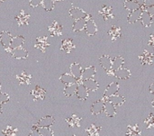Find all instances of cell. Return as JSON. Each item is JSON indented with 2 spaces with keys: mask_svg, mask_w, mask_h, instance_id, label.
Wrapping results in <instances>:
<instances>
[{
  "mask_svg": "<svg viewBox=\"0 0 154 136\" xmlns=\"http://www.w3.org/2000/svg\"><path fill=\"white\" fill-rule=\"evenodd\" d=\"M9 100H10V97L6 93H4V92L0 91V105L7 103Z\"/></svg>",
  "mask_w": 154,
  "mask_h": 136,
  "instance_id": "40",
  "label": "cell"
},
{
  "mask_svg": "<svg viewBox=\"0 0 154 136\" xmlns=\"http://www.w3.org/2000/svg\"><path fill=\"white\" fill-rule=\"evenodd\" d=\"M118 90H119V84L117 82H112L110 83L107 88H106V91L104 93V96H103V101H106L109 97L111 96H114L116 94L118 93Z\"/></svg>",
  "mask_w": 154,
  "mask_h": 136,
  "instance_id": "2",
  "label": "cell"
},
{
  "mask_svg": "<svg viewBox=\"0 0 154 136\" xmlns=\"http://www.w3.org/2000/svg\"><path fill=\"white\" fill-rule=\"evenodd\" d=\"M99 63L101 65V67L106 70V71H109L111 70L112 68V59L107 56V55H102L99 58Z\"/></svg>",
  "mask_w": 154,
  "mask_h": 136,
  "instance_id": "14",
  "label": "cell"
},
{
  "mask_svg": "<svg viewBox=\"0 0 154 136\" xmlns=\"http://www.w3.org/2000/svg\"><path fill=\"white\" fill-rule=\"evenodd\" d=\"M53 1L55 2V1H63V0H53Z\"/></svg>",
  "mask_w": 154,
  "mask_h": 136,
  "instance_id": "48",
  "label": "cell"
},
{
  "mask_svg": "<svg viewBox=\"0 0 154 136\" xmlns=\"http://www.w3.org/2000/svg\"><path fill=\"white\" fill-rule=\"evenodd\" d=\"M38 128H37V126H36V125H33V127H32V129L31 130V132H30V134H29V136H41L39 134V133H38V130H37Z\"/></svg>",
  "mask_w": 154,
  "mask_h": 136,
  "instance_id": "42",
  "label": "cell"
},
{
  "mask_svg": "<svg viewBox=\"0 0 154 136\" xmlns=\"http://www.w3.org/2000/svg\"><path fill=\"white\" fill-rule=\"evenodd\" d=\"M134 1H135L136 3H138V4H139V5H141L142 7L143 6V4H144V0H134Z\"/></svg>",
  "mask_w": 154,
  "mask_h": 136,
  "instance_id": "45",
  "label": "cell"
},
{
  "mask_svg": "<svg viewBox=\"0 0 154 136\" xmlns=\"http://www.w3.org/2000/svg\"><path fill=\"white\" fill-rule=\"evenodd\" d=\"M50 45L49 42H48V38L45 36H42L37 38L36 41V44H35V48L41 50L42 51H45L46 48Z\"/></svg>",
  "mask_w": 154,
  "mask_h": 136,
  "instance_id": "24",
  "label": "cell"
},
{
  "mask_svg": "<svg viewBox=\"0 0 154 136\" xmlns=\"http://www.w3.org/2000/svg\"><path fill=\"white\" fill-rule=\"evenodd\" d=\"M153 86H154V83H152V84H151V86H150V91H151V93H152V94H153Z\"/></svg>",
  "mask_w": 154,
  "mask_h": 136,
  "instance_id": "46",
  "label": "cell"
},
{
  "mask_svg": "<svg viewBox=\"0 0 154 136\" xmlns=\"http://www.w3.org/2000/svg\"><path fill=\"white\" fill-rule=\"evenodd\" d=\"M81 83L87 88L88 91H97L98 89V88H99V84L94 79H90L84 80Z\"/></svg>",
  "mask_w": 154,
  "mask_h": 136,
  "instance_id": "15",
  "label": "cell"
},
{
  "mask_svg": "<svg viewBox=\"0 0 154 136\" xmlns=\"http://www.w3.org/2000/svg\"><path fill=\"white\" fill-rule=\"evenodd\" d=\"M125 64V60L122 56H116L115 57L114 60H112V68H111V70L112 71H115V70H117L121 68H123Z\"/></svg>",
  "mask_w": 154,
  "mask_h": 136,
  "instance_id": "29",
  "label": "cell"
},
{
  "mask_svg": "<svg viewBox=\"0 0 154 136\" xmlns=\"http://www.w3.org/2000/svg\"><path fill=\"white\" fill-rule=\"evenodd\" d=\"M11 40H12V36H11V34H10L9 32H2L0 33V42H1V44L5 47V50L11 49L10 48Z\"/></svg>",
  "mask_w": 154,
  "mask_h": 136,
  "instance_id": "11",
  "label": "cell"
},
{
  "mask_svg": "<svg viewBox=\"0 0 154 136\" xmlns=\"http://www.w3.org/2000/svg\"><path fill=\"white\" fill-rule=\"evenodd\" d=\"M121 34H122V32H121V28L118 27V26H112L111 29L108 31V35L110 37V39L115 42L116 40H118L120 37H121Z\"/></svg>",
  "mask_w": 154,
  "mask_h": 136,
  "instance_id": "25",
  "label": "cell"
},
{
  "mask_svg": "<svg viewBox=\"0 0 154 136\" xmlns=\"http://www.w3.org/2000/svg\"><path fill=\"white\" fill-rule=\"evenodd\" d=\"M60 80L66 84V85H69V84H72V83H75L77 82V79L70 74V73H65L63 74L60 78Z\"/></svg>",
  "mask_w": 154,
  "mask_h": 136,
  "instance_id": "34",
  "label": "cell"
},
{
  "mask_svg": "<svg viewBox=\"0 0 154 136\" xmlns=\"http://www.w3.org/2000/svg\"><path fill=\"white\" fill-rule=\"evenodd\" d=\"M86 22H87V20L84 18L75 20L73 24H72V30L74 32H80V31L84 30L85 25H86Z\"/></svg>",
  "mask_w": 154,
  "mask_h": 136,
  "instance_id": "31",
  "label": "cell"
},
{
  "mask_svg": "<svg viewBox=\"0 0 154 136\" xmlns=\"http://www.w3.org/2000/svg\"><path fill=\"white\" fill-rule=\"evenodd\" d=\"M55 123V120L52 116H47L42 117L36 125L37 128H43V127H50L53 124Z\"/></svg>",
  "mask_w": 154,
  "mask_h": 136,
  "instance_id": "12",
  "label": "cell"
},
{
  "mask_svg": "<svg viewBox=\"0 0 154 136\" xmlns=\"http://www.w3.org/2000/svg\"><path fill=\"white\" fill-rule=\"evenodd\" d=\"M100 131H101V127L96 126L95 125H91L86 129L87 136H99Z\"/></svg>",
  "mask_w": 154,
  "mask_h": 136,
  "instance_id": "32",
  "label": "cell"
},
{
  "mask_svg": "<svg viewBox=\"0 0 154 136\" xmlns=\"http://www.w3.org/2000/svg\"><path fill=\"white\" fill-rule=\"evenodd\" d=\"M60 49L61 51L69 54L75 49V44L73 43V41L71 39H65L61 42Z\"/></svg>",
  "mask_w": 154,
  "mask_h": 136,
  "instance_id": "13",
  "label": "cell"
},
{
  "mask_svg": "<svg viewBox=\"0 0 154 136\" xmlns=\"http://www.w3.org/2000/svg\"><path fill=\"white\" fill-rule=\"evenodd\" d=\"M24 43V37L22 35H18L15 37H12L11 40V44H10V48L11 49H16L19 47H23Z\"/></svg>",
  "mask_w": 154,
  "mask_h": 136,
  "instance_id": "28",
  "label": "cell"
},
{
  "mask_svg": "<svg viewBox=\"0 0 154 136\" xmlns=\"http://www.w3.org/2000/svg\"><path fill=\"white\" fill-rule=\"evenodd\" d=\"M127 136H138L141 134V130L138 126V125H135L134 126L132 125H128L127 130H126V134Z\"/></svg>",
  "mask_w": 154,
  "mask_h": 136,
  "instance_id": "35",
  "label": "cell"
},
{
  "mask_svg": "<svg viewBox=\"0 0 154 136\" xmlns=\"http://www.w3.org/2000/svg\"><path fill=\"white\" fill-rule=\"evenodd\" d=\"M142 13H143V7L136 9L134 11H131V13L129 14L128 18H127L128 23H135L138 20H140Z\"/></svg>",
  "mask_w": 154,
  "mask_h": 136,
  "instance_id": "17",
  "label": "cell"
},
{
  "mask_svg": "<svg viewBox=\"0 0 154 136\" xmlns=\"http://www.w3.org/2000/svg\"><path fill=\"white\" fill-rule=\"evenodd\" d=\"M81 83V82H80ZM79 83V86H78V88H77V91H76V96L79 99V100H86L88 97V91L87 90V88L82 85Z\"/></svg>",
  "mask_w": 154,
  "mask_h": 136,
  "instance_id": "16",
  "label": "cell"
},
{
  "mask_svg": "<svg viewBox=\"0 0 154 136\" xmlns=\"http://www.w3.org/2000/svg\"><path fill=\"white\" fill-rule=\"evenodd\" d=\"M81 72H82V68L81 66L77 63L74 62L70 65V74L77 79L79 80L80 79V76H81Z\"/></svg>",
  "mask_w": 154,
  "mask_h": 136,
  "instance_id": "18",
  "label": "cell"
},
{
  "mask_svg": "<svg viewBox=\"0 0 154 136\" xmlns=\"http://www.w3.org/2000/svg\"><path fill=\"white\" fill-rule=\"evenodd\" d=\"M131 71L125 68H121L117 70L113 71V76L119 79H127L131 77Z\"/></svg>",
  "mask_w": 154,
  "mask_h": 136,
  "instance_id": "8",
  "label": "cell"
},
{
  "mask_svg": "<svg viewBox=\"0 0 154 136\" xmlns=\"http://www.w3.org/2000/svg\"><path fill=\"white\" fill-rule=\"evenodd\" d=\"M65 121L67 122L69 126L71 127V128H73V127H79L80 126V123H81V118L79 116H77V115H73L71 117H67L65 119Z\"/></svg>",
  "mask_w": 154,
  "mask_h": 136,
  "instance_id": "26",
  "label": "cell"
},
{
  "mask_svg": "<svg viewBox=\"0 0 154 136\" xmlns=\"http://www.w3.org/2000/svg\"><path fill=\"white\" fill-rule=\"evenodd\" d=\"M3 1H4V0H0V4H1V3H2Z\"/></svg>",
  "mask_w": 154,
  "mask_h": 136,
  "instance_id": "49",
  "label": "cell"
},
{
  "mask_svg": "<svg viewBox=\"0 0 154 136\" xmlns=\"http://www.w3.org/2000/svg\"><path fill=\"white\" fill-rule=\"evenodd\" d=\"M153 34H152L151 35V37H150V40H149V42H148V45L150 46V47H153L154 46V39H153Z\"/></svg>",
  "mask_w": 154,
  "mask_h": 136,
  "instance_id": "44",
  "label": "cell"
},
{
  "mask_svg": "<svg viewBox=\"0 0 154 136\" xmlns=\"http://www.w3.org/2000/svg\"><path fill=\"white\" fill-rule=\"evenodd\" d=\"M104 104L105 102L101 99V100H97V102L93 103L92 107H91V113L94 116H97L99 114H101L103 112L104 109Z\"/></svg>",
  "mask_w": 154,
  "mask_h": 136,
  "instance_id": "20",
  "label": "cell"
},
{
  "mask_svg": "<svg viewBox=\"0 0 154 136\" xmlns=\"http://www.w3.org/2000/svg\"><path fill=\"white\" fill-rule=\"evenodd\" d=\"M0 90H1V84H0Z\"/></svg>",
  "mask_w": 154,
  "mask_h": 136,
  "instance_id": "50",
  "label": "cell"
},
{
  "mask_svg": "<svg viewBox=\"0 0 154 136\" xmlns=\"http://www.w3.org/2000/svg\"><path fill=\"white\" fill-rule=\"evenodd\" d=\"M2 114V107H1V105H0V115Z\"/></svg>",
  "mask_w": 154,
  "mask_h": 136,
  "instance_id": "47",
  "label": "cell"
},
{
  "mask_svg": "<svg viewBox=\"0 0 154 136\" xmlns=\"http://www.w3.org/2000/svg\"><path fill=\"white\" fill-rule=\"evenodd\" d=\"M100 14L102 15L105 21H107L108 19H113L114 18L113 8L109 5H104L100 11Z\"/></svg>",
  "mask_w": 154,
  "mask_h": 136,
  "instance_id": "19",
  "label": "cell"
},
{
  "mask_svg": "<svg viewBox=\"0 0 154 136\" xmlns=\"http://www.w3.org/2000/svg\"><path fill=\"white\" fill-rule=\"evenodd\" d=\"M106 101H109L110 103H112L115 107L118 106V107H121L122 105H124V103L125 102V98L120 95H114V96H111L109 97Z\"/></svg>",
  "mask_w": 154,
  "mask_h": 136,
  "instance_id": "23",
  "label": "cell"
},
{
  "mask_svg": "<svg viewBox=\"0 0 154 136\" xmlns=\"http://www.w3.org/2000/svg\"><path fill=\"white\" fill-rule=\"evenodd\" d=\"M124 5H125V9H127L129 11H134L136 9L142 8V6L138 3H136L134 0H125L124 2Z\"/></svg>",
  "mask_w": 154,
  "mask_h": 136,
  "instance_id": "33",
  "label": "cell"
},
{
  "mask_svg": "<svg viewBox=\"0 0 154 136\" xmlns=\"http://www.w3.org/2000/svg\"><path fill=\"white\" fill-rule=\"evenodd\" d=\"M84 30L86 31V32H87L88 35H89V36L95 35L97 33V26L95 21L92 20L91 18L88 19V20H87Z\"/></svg>",
  "mask_w": 154,
  "mask_h": 136,
  "instance_id": "5",
  "label": "cell"
},
{
  "mask_svg": "<svg viewBox=\"0 0 154 136\" xmlns=\"http://www.w3.org/2000/svg\"><path fill=\"white\" fill-rule=\"evenodd\" d=\"M69 15L74 19V20H78V19H81L84 18L86 20L90 19V16L82 9L79 8V7H72L69 9Z\"/></svg>",
  "mask_w": 154,
  "mask_h": 136,
  "instance_id": "1",
  "label": "cell"
},
{
  "mask_svg": "<svg viewBox=\"0 0 154 136\" xmlns=\"http://www.w3.org/2000/svg\"><path fill=\"white\" fill-rule=\"evenodd\" d=\"M9 55L13 56L14 58H15L17 60H23V59H26L27 58L28 51L24 48L19 47V48H16V49H12L10 51Z\"/></svg>",
  "mask_w": 154,
  "mask_h": 136,
  "instance_id": "4",
  "label": "cell"
},
{
  "mask_svg": "<svg viewBox=\"0 0 154 136\" xmlns=\"http://www.w3.org/2000/svg\"><path fill=\"white\" fill-rule=\"evenodd\" d=\"M154 56L152 52H149L148 51H145L140 57V62L142 65H152L153 63Z\"/></svg>",
  "mask_w": 154,
  "mask_h": 136,
  "instance_id": "9",
  "label": "cell"
},
{
  "mask_svg": "<svg viewBox=\"0 0 154 136\" xmlns=\"http://www.w3.org/2000/svg\"><path fill=\"white\" fill-rule=\"evenodd\" d=\"M97 74V70L95 69L94 66H89L85 68L84 70H82L81 72V76H80V80L84 81L87 79H94V77Z\"/></svg>",
  "mask_w": 154,
  "mask_h": 136,
  "instance_id": "3",
  "label": "cell"
},
{
  "mask_svg": "<svg viewBox=\"0 0 154 136\" xmlns=\"http://www.w3.org/2000/svg\"><path fill=\"white\" fill-rule=\"evenodd\" d=\"M17 80L19 81V83L22 84H25V85H29L31 80H32V75L28 72V71H23L21 74L16 76Z\"/></svg>",
  "mask_w": 154,
  "mask_h": 136,
  "instance_id": "21",
  "label": "cell"
},
{
  "mask_svg": "<svg viewBox=\"0 0 154 136\" xmlns=\"http://www.w3.org/2000/svg\"><path fill=\"white\" fill-rule=\"evenodd\" d=\"M49 31L52 36H60L62 35V25L58 21H53L51 25L49 27Z\"/></svg>",
  "mask_w": 154,
  "mask_h": 136,
  "instance_id": "7",
  "label": "cell"
},
{
  "mask_svg": "<svg viewBox=\"0 0 154 136\" xmlns=\"http://www.w3.org/2000/svg\"><path fill=\"white\" fill-rule=\"evenodd\" d=\"M31 95L32 97V99L34 101L37 100H43L46 97V92L43 88H42L39 86H36L31 92Z\"/></svg>",
  "mask_w": 154,
  "mask_h": 136,
  "instance_id": "6",
  "label": "cell"
},
{
  "mask_svg": "<svg viewBox=\"0 0 154 136\" xmlns=\"http://www.w3.org/2000/svg\"><path fill=\"white\" fill-rule=\"evenodd\" d=\"M144 124L146 125L147 128H152L154 125V116L152 113L150 114V116L145 119L144 121Z\"/></svg>",
  "mask_w": 154,
  "mask_h": 136,
  "instance_id": "39",
  "label": "cell"
},
{
  "mask_svg": "<svg viewBox=\"0 0 154 136\" xmlns=\"http://www.w3.org/2000/svg\"><path fill=\"white\" fill-rule=\"evenodd\" d=\"M140 19L142 21V23L145 27H149L152 23V16L149 13H147L146 11H144V10H143V13L141 14Z\"/></svg>",
  "mask_w": 154,
  "mask_h": 136,
  "instance_id": "30",
  "label": "cell"
},
{
  "mask_svg": "<svg viewBox=\"0 0 154 136\" xmlns=\"http://www.w3.org/2000/svg\"><path fill=\"white\" fill-rule=\"evenodd\" d=\"M105 104H104V109L103 111L105 112L106 116L107 117H114L116 116V107L110 103L109 101H104Z\"/></svg>",
  "mask_w": 154,
  "mask_h": 136,
  "instance_id": "10",
  "label": "cell"
},
{
  "mask_svg": "<svg viewBox=\"0 0 154 136\" xmlns=\"http://www.w3.org/2000/svg\"><path fill=\"white\" fill-rule=\"evenodd\" d=\"M29 19H30V15L28 14L24 13V11H22L18 15L15 16V20L20 26L21 25H27L29 23Z\"/></svg>",
  "mask_w": 154,
  "mask_h": 136,
  "instance_id": "27",
  "label": "cell"
},
{
  "mask_svg": "<svg viewBox=\"0 0 154 136\" xmlns=\"http://www.w3.org/2000/svg\"><path fill=\"white\" fill-rule=\"evenodd\" d=\"M42 1V0H30V1H29V4H30V6H31V7L35 8V7L41 5Z\"/></svg>",
  "mask_w": 154,
  "mask_h": 136,
  "instance_id": "41",
  "label": "cell"
},
{
  "mask_svg": "<svg viewBox=\"0 0 154 136\" xmlns=\"http://www.w3.org/2000/svg\"><path fill=\"white\" fill-rule=\"evenodd\" d=\"M41 5L43 7V9L47 12H50V11L53 10V8H54V1L53 0H42Z\"/></svg>",
  "mask_w": 154,
  "mask_h": 136,
  "instance_id": "37",
  "label": "cell"
},
{
  "mask_svg": "<svg viewBox=\"0 0 154 136\" xmlns=\"http://www.w3.org/2000/svg\"><path fill=\"white\" fill-rule=\"evenodd\" d=\"M3 136H17V129L12 127L11 125H7L3 131Z\"/></svg>",
  "mask_w": 154,
  "mask_h": 136,
  "instance_id": "36",
  "label": "cell"
},
{
  "mask_svg": "<svg viewBox=\"0 0 154 136\" xmlns=\"http://www.w3.org/2000/svg\"><path fill=\"white\" fill-rule=\"evenodd\" d=\"M73 136H76V135H73Z\"/></svg>",
  "mask_w": 154,
  "mask_h": 136,
  "instance_id": "51",
  "label": "cell"
},
{
  "mask_svg": "<svg viewBox=\"0 0 154 136\" xmlns=\"http://www.w3.org/2000/svg\"><path fill=\"white\" fill-rule=\"evenodd\" d=\"M154 0H144L143 6L144 7H149V6H153Z\"/></svg>",
  "mask_w": 154,
  "mask_h": 136,
  "instance_id": "43",
  "label": "cell"
},
{
  "mask_svg": "<svg viewBox=\"0 0 154 136\" xmlns=\"http://www.w3.org/2000/svg\"><path fill=\"white\" fill-rule=\"evenodd\" d=\"M78 86H79V82H78V81L75 82V83L69 84V85H66V87L64 88V95H65L67 97H72L73 95L76 94Z\"/></svg>",
  "mask_w": 154,
  "mask_h": 136,
  "instance_id": "22",
  "label": "cell"
},
{
  "mask_svg": "<svg viewBox=\"0 0 154 136\" xmlns=\"http://www.w3.org/2000/svg\"><path fill=\"white\" fill-rule=\"evenodd\" d=\"M38 133L41 136H53V132L51 130L50 127H43L38 128Z\"/></svg>",
  "mask_w": 154,
  "mask_h": 136,
  "instance_id": "38",
  "label": "cell"
}]
</instances>
